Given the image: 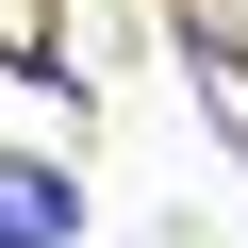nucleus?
<instances>
[{
  "label": "nucleus",
  "mask_w": 248,
  "mask_h": 248,
  "mask_svg": "<svg viewBox=\"0 0 248 248\" xmlns=\"http://www.w3.org/2000/svg\"><path fill=\"white\" fill-rule=\"evenodd\" d=\"M83 232V182L66 166H0V248H66Z\"/></svg>",
  "instance_id": "obj_1"
}]
</instances>
